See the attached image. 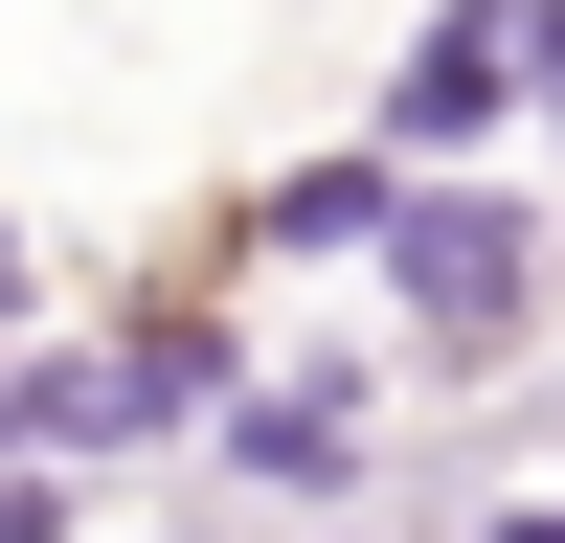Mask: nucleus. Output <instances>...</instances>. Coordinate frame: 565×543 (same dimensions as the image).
Wrapping results in <instances>:
<instances>
[{
    "mask_svg": "<svg viewBox=\"0 0 565 543\" xmlns=\"http://www.w3.org/2000/svg\"><path fill=\"white\" fill-rule=\"evenodd\" d=\"M362 249H407V317H430L452 362L521 340V272H543V226H521V204H407V181H385V226H362Z\"/></svg>",
    "mask_w": 565,
    "mask_h": 543,
    "instance_id": "1",
    "label": "nucleus"
},
{
    "mask_svg": "<svg viewBox=\"0 0 565 543\" xmlns=\"http://www.w3.org/2000/svg\"><path fill=\"white\" fill-rule=\"evenodd\" d=\"M0 543H68V476H0Z\"/></svg>",
    "mask_w": 565,
    "mask_h": 543,
    "instance_id": "4",
    "label": "nucleus"
},
{
    "mask_svg": "<svg viewBox=\"0 0 565 543\" xmlns=\"http://www.w3.org/2000/svg\"><path fill=\"white\" fill-rule=\"evenodd\" d=\"M498 114H521V0H452V23L407 45L385 136H407V159H452V136H498Z\"/></svg>",
    "mask_w": 565,
    "mask_h": 543,
    "instance_id": "2",
    "label": "nucleus"
},
{
    "mask_svg": "<svg viewBox=\"0 0 565 543\" xmlns=\"http://www.w3.org/2000/svg\"><path fill=\"white\" fill-rule=\"evenodd\" d=\"M226 476H249V498H340L362 476V385H249V407H226Z\"/></svg>",
    "mask_w": 565,
    "mask_h": 543,
    "instance_id": "3",
    "label": "nucleus"
},
{
    "mask_svg": "<svg viewBox=\"0 0 565 543\" xmlns=\"http://www.w3.org/2000/svg\"><path fill=\"white\" fill-rule=\"evenodd\" d=\"M521 68H543V114H565V0H521Z\"/></svg>",
    "mask_w": 565,
    "mask_h": 543,
    "instance_id": "5",
    "label": "nucleus"
},
{
    "mask_svg": "<svg viewBox=\"0 0 565 543\" xmlns=\"http://www.w3.org/2000/svg\"><path fill=\"white\" fill-rule=\"evenodd\" d=\"M498 543H565V498H543V521H498Z\"/></svg>",
    "mask_w": 565,
    "mask_h": 543,
    "instance_id": "7",
    "label": "nucleus"
},
{
    "mask_svg": "<svg viewBox=\"0 0 565 543\" xmlns=\"http://www.w3.org/2000/svg\"><path fill=\"white\" fill-rule=\"evenodd\" d=\"M0 317H23V226H0Z\"/></svg>",
    "mask_w": 565,
    "mask_h": 543,
    "instance_id": "6",
    "label": "nucleus"
}]
</instances>
